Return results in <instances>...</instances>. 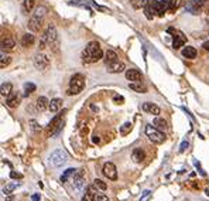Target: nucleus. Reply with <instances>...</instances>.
Returning a JSON list of instances; mask_svg holds the SVG:
<instances>
[{"label":"nucleus","instance_id":"1","mask_svg":"<svg viewBox=\"0 0 209 201\" xmlns=\"http://www.w3.org/2000/svg\"><path fill=\"white\" fill-rule=\"evenodd\" d=\"M81 58L85 64H93V62H98L99 59H102L103 58V51H102L100 44L98 41L88 42L81 54Z\"/></svg>","mask_w":209,"mask_h":201},{"label":"nucleus","instance_id":"2","mask_svg":"<svg viewBox=\"0 0 209 201\" xmlns=\"http://www.w3.org/2000/svg\"><path fill=\"white\" fill-rule=\"evenodd\" d=\"M45 45L50 47V50H52L54 53H58L59 51V40H58V33H56V28L52 24H48L47 28L44 31V36L41 40V48H44Z\"/></svg>","mask_w":209,"mask_h":201},{"label":"nucleus","instance_id":"3","mask_svg":"<svg viewBox=\"0 0 209 201\" xmlns=\"http://www.w3.org/2000/svg\"><path fill=\"white\" fill-rule=\"evenodd\" d=\"M45 13H47V8H45L44 6H40V7L35 8V11H34L33 16L28 20V28H30L31 31H34V33L40 31V28H41V25H42V21H44Z\"/></svg>","mask_w":209,"mask_h":201},{"label":"nucleus","instance_id":"4","mask_svg":"<svg viewBox=\"0 0 209 201\" xmlns=\"http://www.w3.org/2000/svg\"><path fill=\"white\" fill-rule=\"evenodd\" d=\"M85 84H86V78L83 74H75L69 81V87H68L67 93L68 95H78L83 91Z\"/></svg>","mask_w":209,"mask_h":201},{"label":"nucleus","instance_id":"5","mask_svg":"<svg viewBox=\"0 0 209 201\" xmlns=\"http://www.w3.org/2000/svg\"><path fill=\"white\" fill-rule=\"evenodd\" d=\"M68 161V153L64 149H56L48 156V164L51 167H61Z\"/></svg>","mask_w":209,"mask_h":201},{"label":"nucleus","instance_id":"6","mask_svg":"<svg viewBox=\"0 0 209 201\" xmlns=\"http://www.w3.org/2000/svg\"><path fill=\"white\" fill-rule=\"evenodd\" d=\"M146 135H147V137L150 139V142H153V143H155V144H161L165 140V135H164L160 129L153 126V125H147L146 126Z\"/></svg>","mask_w":209,"mask_h":201},{"label":"nucleus","instance_id":"7","mask_svg":"<svg viewBox=\"0 0 209 201\" xmlns=\"http://www.w3.org/2000/svg\"><path fill=\"white\" fill-rule=\"evenodd\" d=\"M65 112H67V110H62L59 115H56L55 118H54L52 120L48 123L47 130H45V135H47V136H52V135H55V133L58 132L59 129H61V127H62V116H64Z\"/></svg>","mask_w":209,"mask_h":201},{"label":"nucleus","instance_id":"8","mask_svg":"<svg viewBox=\"0 0 209 201\" xmlns=\"http://www.w3.org/2000/svg\"><path fill=\"white\" fill-rule=\"evenodd\" d=\"M50 64H51V61L45 54H41V53L35 54V57H34V67L38 71H45L50 67Z\"/></svg>","mask_w":209,"mask_h":201},{"label":"nucleus","instance_id":"9","mask_svg":"<svg viewBox=\"0 0 209 201\" xmlns=\"http://www.w3.org/2000/svg\"><path fill=\"white\" fill-rule=\"evenodd\" d=\"M102 173H103L104 177H107L109 180H116L117 178V169L112 161H106L102 167Z\"/></svg>","mask_w":209,"mask_h":201},{"label":"nucleus","instance_id":"10","mask_svg":"<svg viewBox=\"0 0 209 201\" xmlns=\"http://www.w3.org/2000/svg\"><path fill=\"white\" fill-rule=\"evenodd\" d=\"M21 102V95L19 92H11L10 95L6 96V105L8 108H17Z\"/></svg>","mask_w":209,"mask_h":201},{"label":"nucleus","instance_id":"11","mask_svg":"<svg viewBox=\"0 0 209 201\" xmlns=\"http://www.w3.org/2000/svg\"><path fill=\"white\" fill-rule=\"evenodd\" d=\"M126 78L131 82H141L143 81V74L136 68H129V70H126Z\"/></svg>","mask_w":209,"mask_h":201},{"label":"nucleus","instance_id":"12","mask_svg":"<svg viewBox=\"0 0 209 201\" xmlns=\"http://www.w3.org/2000/svg\"><path fill=\"white\" fill-rule=\"evenodd\" d=\"M96 197H98V187L95 184L88 187L86 193L82 197V201H96Z\"/></svg>","mask_w":209,"mask_h":201},{"label":"nucleus","instance_id":"13","mask_svg":"<svg viewBox=\"0 0 209 201\" xmlns=\"http://www.w3.org/2000/svg\"><path fill=\"white\" fill-rule=\"evenodd\" d=\"M141 108H143L144 112L150 113V115H160V112H161L160 106H157V105L153 103V102H144Z\"/></svg>","mask_w":209,"mask_h":201},{"label":"nucleus","instance_id":"14","mask_svg":"<svg viewBox=\"0 0 209 201\" xmlns=\"http://www.w3.org/2000/svg\"><path fill=\"white\" fill-rule=\"evenodd\" d=\"M106 68H107V72L119 74V72H121V71L126 70V65H124L123 62H120V61H116V62H113V64L106 65Z\"/></svg>","mask_w":209,"mask_h":201},{"label":"nucleus","instance_id":"15","mask_svg":"<svg viewBox=\"0 0 209 201\" xmlns=\"http://www.w3.org/2000/svg\"><path fill=\"white\" fill-rule=\"evenodd\" d=\"M167 11H169V0H160V2H157V16L163 17Z\"/></svg>","mask_w":209,"mask_h":201},{"label":"nucleus","instance_id":"16","mask_svg":"<svg viewBox=\"0 0 209 201\" xmlns=\"http://www.w3.org/2000/svg\"><path fill=\"white\" fill-rule=\"evenodd\" d=\"M16 48V41H14L11 37H6L2 40V50L3 51H13Z\"/></svg>","mask_w":209,"mask_h":201},{"label":"nucleus","instance_id":"17","mask_svg":"<svg viewBox=\"0 0 209 201\" xmlns=\"http://www.w3.org/2000/svg\"><path fill=\"white\" fill-rule=\"evenodd\" d=\"M131 159L136 163H141V161L146 159V153H144V150L141 149V147H136L131 153Z\"/></svg>","mask_w":209,"mask_h":201},{"label":"nucleus","instance_id":"18","mask_svg":"<svg viewBox=\"0 0 209 201\" xmlns=\"http://www.w3.org/2000/svg\"><path fill=\"white\" fill-rule=\"evenodd\" d=\"M196 48L195 47H191V45H186V47H184V50H182V55L185 57V58H188V59H194V58H196Z\"/></svg>","mask_w":209,"mask_h":201},{"label":"nucleus","instance_id":"19","mask_svg":"<svg viewBox=\"0 0 209 201\" xmlns=\"http://www.w3.org/2000/svg\"><path fill=\"white\" fill-rule=\"evenodd\" d=\"M62 108V99L61 98H54V99H51V102H50V106H48V109L51 110L52 113H56L59 109Z\"/></svg>","mask_w":209,"mask_h":201},{"label":"nucleus","instance_id":"20","mask_svg":"<svg viewBox=\"0 0 209 201\" xmlns=\"http://www.w3.org/2000/svg\"><path fill=\"white\" fill-rule=\"evenodd\" d=\"M35 42V37L31 33H25L24 36L21 37V45L23 47H31V45Z\"/></svg>","mask_w":209,"mask_h":201},{"label":"nucleus","instance_id":"21","mask_svg":"<svg viewBox=\"0 0 209 201\" xmlns=\"http://www.w3.org/2000/svg\"><path fill=\"white\" fill-rule=\"evenodd\" d=\"M186 42V38L182 36V34H175L174 36V42H172V47L175 48V50H178V48L184 47V44Z\"/></svg>","mask_w":209,"mask_h":201},{"label":"nucleus","instance_id":"22","mask_svg":"<svg viewBox=\"0 0 209 201\" xmlns=\"http://www.w3.org/2000/svg\"><path fill=\"white\" fill-rule=\"evenodd\" d=\"M117 58H119V57H117V54H116L115 51L109 50V51H106V54H104V64H106V65L113 64V62L119 61Z\"/></svg>","mask_w":209,"mask_h":201},{"label":"nucleus","instance_id":"23","mask_svg":"<svg viewBox=\"0 0 209 201\" xmlns=\"http://www.w3.org/2000/svg\"><path fill=\"white\" fill-rule=\"evenodd\" d=\"M129 88L131 91L138 92V93H146L147 92V87H146V85H143L141 82H131V84H129Z\"/></svg>","mask_w":209,"mask_h":201},{"label":"nucleus","instance_id":"24","mask_svg":"<svg viewBox=\"0 0 209 201\" xmlns=\"http://www.w3.org/2000/svg\"><path fill=\"white\" fill-rule=\"evenodd\" d=\"M50 106V102H48V99L45 98V96H40L38 99H37V109L38 110H44V109H47V108Z\"/></svg>","mask_w":209,"mask_h":201},{"label":"nucleus","instance_id":"25","mask_svg":"<svg viewBox=\"0 0 209 201\" xmlns=\"http://www.w3.org/2000/svg\"><path fill=\"white\" fill-rule=\"evenodd\" d=\"M153 125H154L157 129L163 130L167 127V120L164 118H160V116H157V118H154V120H153Z\"/></svg>","mask_w":209,"mask_h":201},{"label":"nucleus","instance_id":"26","mask_svg":"<svg viewBox=\"0 0 209 201\" xmlns=\"http://www.w3.org/2000/svg\"><path fill=\"white\" fill-rule=\"evenodd\" d=\"M34 4H35V0H24V2H23V11H24L25 14H28L33 10Z\"/></svg>","mask_w":209,"mask_h":201},{"label":"nucleus","instance_id":"27","mask_svg":"<svg viewBox=\"0 0 209 201\" xmlns=\"http://www.w3.org/2000/svg\"><path fill=\"white\" fill-rule=\"evenodd\" d=\"M75 173H76V170H75V169H68V170H65L64 174H62L61 177H59V181H61V183H67L68 178H69L71 176H73Z\"/></svg>","mask_w":209,"mask_h":201},{"label":"nucleus","instance_id":"28","mask_svg":"<svg viewBox=\"0 0 209 201\" xmlns=\"http://www.w3.org/2000/svg\"><path fill=\"white\" fill-rule=\"evenodd\" d=\"M0 92H2L3 96H7L11 93V84L10 82H4V84H2V89H0Z\"/></svg>","mask_w":209,"mask_h":201},{"label":"nucleus","instance_id":"29","mask_svg":"<svg viewBox=\"0 0 209 201\" xmlns=\"http://www.w3.org/2000/svg\"><path fill=\"white\" fill-rule=\"evenodd\" d=\"M35 84H33V82H25L24 84V93L25 95H30V93L35 92Z\"/></svg>","mask_w":209,"mask_h":201},{"label":"nucleus","instance_id":"30","mask_svg":"<svg viewBox=\"0 0 209 201\" xmlns=\"http://www.w3.org/2000/svg\"><path fill=\"white\" fill-rule=\"evenodd\" d=\"M130 130H131V123H130V122H126V123H123V126L120 127V135L126 136Z\"/></svg>","mask_w":209,"mask_h":201},{"label":"nucleus","instance_id":"31","mask_svg":"<svg viewBox=\"0 0 209 201\" xmlns=\"http://www.w3.org/2000/svg\"><path fill=\"white\" fill-rule=\"evenodd\" d=\"M11 62V58L10 57H7V55H4V53H2V59H0V67L2 68H4V67H7L8 64Z\"/></svg>","mask_w":209,"mask_h":201},{"label":"nucleus","instance_id":"32","mask_svg":"<svg viewBox=\"0 0 209 201\" xmlns=\"http://www.w3.org/2000/svg\"><path fill=\"white\" fill-rule=\"evenodd\" d=\"M93 184H95V186L98 187L99 190H102V191H104V190L107 188V184H106V183H103L102 180H99V178H96V180L93 181Z\"/></svg>","mask_w":209,"mask_h":201},{"label":"nucleus","instance_id":"33","mask_svg":"<svg viewBox=\"0 0 209 201\" xmlns=\"http://www.w3.org/2000/svg\"><path fill=\"white\" fill-rule=\"evenodd\" d=\"M17 186H19V184H8L7 187H4V188H3V193H4L6 195H8V194H10L11 191H13L14 188H16Z\"/></svg>","mask_w":209,"mask_h":201},{"label":"nucleus","instance_id":"34","mask_svg":"<svg viewBox=\"0 0 209 201\" xmlns=\"http://www.w3.org/2000/svg\"><path fill=\"white\" fill-rule=\"evenodd\" d=\"M178 7V0H169V11H174Z\"/></svg>","mask_w":209,"mask_h":201},{"label":"nucleus","instance_id":"35","mask_svg":"<svg viewBox=\"0 0 209 201\" xmlns=\"http://www.w3.org/2000/svg\"><path fill=\"white\" fill-rule=\"evenodd\" d=\"M113 101H115L116 103L120 105V103H123V102H124V98H123V96H120V95H115V96H113Z\"/></svg>","mask_w":209,"mask_h":201},{"label":"nucleus","instance_id":"36","mask_svg":"<svg viewBox=\"0 0 209 201\" xmlns=\"http://www.w3.org/2000/svg\"><path fill=\"white\" fill-rule=\"evenodd\" d=\"M148 197H150V190H146V191L143 193V197H141V200H140V201H146Z\"/></svg>","mask_w":209,"mask_h":201},{"label":"nucleus","instance_id":"37","mask_svg":"<svg viewBox=\"0 0 209 201\" xmlns=\"http://www.w3.org/2000/svg\"><path fill=\"white\" fill-rule=\"evenodd\" d=\"M96 201H107V197L104 194H98L96 197Z\"/></svg>","mask_w":209,"mask_h":201},{"label":"nucleus","instance_id":"38","mask_svg":"<svg viewBox=\"0 0 209 201\" xmlns=\"http://www.w3.org/2000/svg\"><path fill=\"white\" fill-rule=\"evenodd\" d=\"M186 147H188V142L186 140H184L182 143H181V147H180V152H184V150L186 149Z\"/></svg>","mask_w":209,"mask_h":201},{"label":"nucleus","instance_id":"39","mask_svg":"<svg viewBox=\"0 0 209 201\" xmlns=\"http://www.w3.org/2000/svg\"><path fill=\"white\" fill-rule=\"evenodd\" d=\"M31 201H41L40 194H33V195H31Z\"/></svg>","mask_w":209,"mask_h":201},{"label":"nucleus","instance_id":"40","mask_svg":"<svg viewBox=\"0 0 209 201\" xmlns=\"http://www.w3.org/2000/svg\"><path fill=\"white\" fill-rule=\"evenodd\" d=\"M10 176H11L13 178H21V174H16L14 171H11V173H10Z\"/></svg>","mask_w":209,"mask_h":201},{"label":"nucleus","instance_id":"41","mask_svg":"<svg viewBox=\"0 0 209 201\" xmlns=\"http://www.w3.org/2000/svg\"><path fill=\"white\" fill-rule=\"evenodd\" d=\"M92 142H93V143H99V137H98V136H95V137L92 139Z\"/></svg>","mask_w":209,"mask_h":201},{"label":"nucleus","instance_id":"42","mask_svg":"<svg viewBox=\"0 0 209 201\" xmlns=\"http://www.w3.org/2000/svg\"><path fill=\"white\" fill-rule=\"evenodd\" d=\"M203 48H205V50H209V41H206L205 44H203Z\"/></svg>","mask_w":209,"mask_h":201}]
</instances>
